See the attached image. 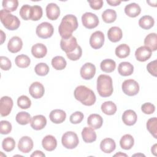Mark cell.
Here are the masks:
<instances>
[{"mask_svg": "<svg viewBox=\"0 0 157 157\" xmlns=\"http://www.w3.org/2000/svg\"><path fill=\"white\" fill-rule=\"evenodd\" d=\"M134 144V140L132 136L130 134L124 135L120 140V145L121 148L124 150L131 149Z\"/></svg>", "mask_w": 157, "mask_h": 157, "instance_id": "f546056e", "label": "cell"}, {"mask_svg": "<svg viewBox=\"0 0 157 157\" xmlns=\"http://www.w3.org/2000/svg\"><path fill=\"white\" fill-rule=\"evenodd\" d=\"M147 128L150 133L154 137L157 138V118L153 117L150 118L147 122Z\"/></svg>", "mask_w": 157, "mask_h": 157, "instance_id": "f35d334b", "label": "cell"}, {"mask_svg": "<svg viewBox=\"0 0 157 157\" xmlns=\"http://www.w3.org/2000/svg\"><path fill=\"white\" fill-rule=\"evenodd\" d=\"M1 44H2L4 40H6V34L4 33V32L2 30H1Z\"/></svg>", "mask_w": 157, "mask_h": 157, "instance_id": "9f6ffc18", "label": "cell"}, {"mask_svg": "<svg viewBox=\"0 0 157 157\" xmlns=\"http://www.w3.org/2000/svg\"><path fill=\"white\" fill-rule=\"evenodd\" d=\"M13 107V101L9 96H3L0 100V113L2 117L9 115Z\"/></svg>", "mask_w": 157, "mask_h": 157, "instance_id": "8fae6325", "label": "cell"}, {"mask_svg": "<svg viewBox=\"0 0 157 157\" xmlns=\"http://www.w3.org/2000/svg\"><path fill=\"white\" fill-rule=\"evenodd\" d=\"M115 142L114 140L111 138H105L101 142L100 148L105 153H110L115 150Z\"/></svg>", "mask_w": 157, "mask_h": 157, "instance_id": "cb8c5ba5", "label": "cell"}, {"mask_svg": "<svg viewBox=\"0 0 157 157\" xmlns=\"http://www.w3.org/2000/svg\"><path fill=\"white\" fill-rule=\"evenodd\" d=\"M0 126V132L2 134H7L12 131V124L8 121H1Z\"/></svg>", "mask_w": 157, "mask_h": 157, "instance_id": "7dc6e473", "label": "cell"}, {"mask_svg": "<svg viewBox=\"0 0 157 157\" xmlns=\"http://www.w3.org/2000/svg\"><path fill=\"white\" fill-rule=\"evenodd\" d=\"M77 17L74 15L69 14L62 18L58 27V31L63 39H66L72 36V33L77 29Z\"/></svg>", "mask_w": 157, "mask_h": 157, "instance_id": "6da1fadb", "label": "cell"}, {"mask_svg": "<svg viewBox=\"0 0 157 157\" xmlns=\"http://www.w3.org/2000/svg\"><path fill=\"white\" fill-rule=\"evenodd\" d=\"M31 126L35 130H40L43 129L47 124L46 118L42 115L34 116L31 120Z\"/></svg>", "mask_w": 157, "mask_h": 157, "instance_id": "ac0fdd59", "label": "cell"}, {"mask_svg": "<svg viewBox=\"0 0 157 157\" xmlns=\"http://www.w3.org/2000/svg\"><path fill=\"white\" fill-rule=\"evenodd\" d=\"M80 75L85 80H90L95 75L96 67L91 63L84 64L80 69Z\"/></svg>", "mask_w": 157, "mask_h": 157, "instance_id": "7c38bea8", "label": "cell"}, {"mask_svg": "<svg viewBox=\"0 0 157 157\" xmlns=\"http://www.w3.org/2000/svg\"><path fill=\"white\" fill-rule=\"evenodd\" d=\"M118 73L123 76L131 75L134 71V67L129 62H121L119 64L118 67Z\"/></svg>", "mask_w": 157, "mask_h": 157, "instance_id": "83f0119b", "label": "cell"}, {"mask_svg": "<svg viewBox=\"0 0 157 157\" xmlns=\"http://www.w3.org/2000/svg\"><path fill=\"white\" fill-rule=\"evenodd\" d=\"M47 53L46 46L41 43L34 44L31 48V53L36 58H44Z\"/></svg>", "mask_w": 157, "mask_h": 157, "instance_id": "603a6c76", "label": "cell"}, {"mask_svg": "<svg viewBox=\"0 0 157 157\" xmlns=\"http://www.w3.org/2000/svg\"><path fill=\"white\" fill-rule=\"evenodd\" d=\"M0 65L1 68L4 71H8L11 68L12 63L10 59L4 56H0Z\"/></svg>", "mask_w": 157, "mask_h": 157, "instance_id": "681fc988", "label": "cell"}, {"mask_svg": "<svg viewBox=\"0 0 157 157\" xmlns=\"http://www.w3.org/2000/svg\"><path fill=\"white\" fill-rule=\"evenodd\" d=\"M101 70L105 72L110 73L113 72L116 67L115 62L111 59H105L102 61L100 64Z\"/></svg>", "mask_w": 157, "mask_h": 157, "instance_id": "1f68e13d", "label": "cell"}, {"mask_svg": "<svg viewBox=\"0 0 157 157\" xmlns=\"http://www.w3.org/2000/svg\"><path fill=\"white\" fill-rule=\"evenodd\" d=\"M122 90L128 96H132L136 95L139 91V85L138 83L133 79H128L122 83Z\"/></svg>", "mask_w": 157, "mask_h": 157, "instance_id": "8992f818", "label": "cell"}, {"mask_svg": "<svg viewBox=\"0 0 157 157\" xmlns=\"http://www.w3.org/2000/svg\"><path fill=\"white\" fill-rule=\"evenodd\" d=\"M123 33L121 29L118 26L111 27L107 32L108 39L112 42H117L122 38Z\"/></svg>", "mask_w": 157, "mask_h": 157, "instance_id": "d4e9b609", "label": "cell"}, {"mask_svg": "<svg viewBox=\"0 0 157 157\" xmlns=\"http://www.w3.org/2000/svg\"><path fill=\"white\" fill-rule=\"evenodd\" d=\"M137 114L132 110H126L122 115V120L123 123L128 126L134 125L137 121Z\"/></svg>", "mask_w": 157, "mask_h": 157, "instance_id": "44dd1931", "label": "cell"}, {"mask_svg": "<svg viewBox=\"0 0 157 157\" xmlns=\"http://www.w3.org/2000/svg\"><path fill=\"white\" fill-rule=\"evenodd\" d=\"M54 29L52 24L48 22H42L36 28V34L38 37L42 39L50 37L53 34Z\"/></svg>", "mask_w": 157, "mask_h": 157, "instance_id": "52a82bcc", "label": "cell"}, {"mask_svg": "<svg viewBox=\"0 0 157 157\" xmlns=\"http://www.w3.org/2000/svg\"><path fill=\"white\" fill-rule=\"evenodd\" d=\"M83 114L81 112L77 111L70 116V121L72 124H78L82 122L83 119Z\"/></svg>", "mask_w": 157, "mask_h": 157, "instance_id": "c3c4849f", "label": "cell"}, {"mask_svg": "<svg viewBox=\"0 0 157 157\" xmlns=\"http://www.w3.org/2000/svg\"><path fill=\"white\" fill-rule=\"evenodd\" d=\"M82 50L80 45H78L77 47L72 52L66 53L67 58L72 61H77L82 56Z\"/></svg>", "mask_w": 157, "mask_h": 157, "instance_id": "bcb514c9", "label": "cell"}, {"mask_svg": "<svg viewBox=\"0 0 157 157\" xmlns=\"http://www.w3.org/2000/svg\"><path fill=\"white\" fill-rule=\"evenodd\" d=\"M156 144H155L152 147H151V152L154 154V155H156Z\"/></svg>", "mask_w": 157, "mask_h": 157, "instance_id": "6f0895ef", "label": "cell"}, {"mask_svg": "<svg viewBox=\"0 0 157 157\" xmlns=\"http://www.w3.org/2000/svg\"><path fill=\"white\" fill-rule=\"evenodd\" d=\"M34 71L37 75L40 76H44L48 73L49 67L46 63H40L35 66Z\"/></svg>", "mask_w": 157, "mask_h": 157, "instance_id": "7bdbcfd3", "label": "cell"}, {"mask_svg": "<svg viewBox=\"0 0 157 157\" xmlns=\"http://www.w3.org/2000/svg\"><path fill=\"white\" fill-rule=\"evenodd\" d=\"M97 90L101 97L111 96L113 91L112 78L105 74L99 75L97 78Z\"/></svg>", "mask_w": 157, "mask_h": 157, "instance_id": "3957f363", "label": "cell"}, {"mask_svg": "<svg viewBox=\"0 0 157 157\" xmlns=\"http://www.w3.org/2000/svg\"><path fill=\"white\" fill-rule=\"evenodd\" d=\"M83 25L88 29L96 28L99 24V18L96 15L91 12H86L82 16Z\"/></svg>", "mask_w": 157, "mask_h": 157, "instance_id": "ba28073f", "label": "cell"}, {"mask_svg": "<svg viewBox=\"0 0 157 157\" xmlns=\"http://www.w3.org/2000/svg\"><path fill=\"white\" fill-rule=\"evenodd\" d=\"M88 2L90 4V6L91 9L94 10H99L103 6V1L102 0H96V1H88Z\"/></svg>", "mask_w": 157, "mask_h": 157, "instance_id": "f5cc1de1", "label": "cell"}, {"mask_svg": "<svg viewBox=\"0 0 157 157\" xmlns=\"http://www.w3.org/2000/svg\"><path fill=\"white\" fill-rule=\"evenodd\" d=\"M145 46L149 48L151 51H155L157 49V36L156 34L150 33L148 34L144 39Z\"/></svg>", "mask_w": 157, "mask_h": 157, "instance_id": "f1b7e54d", "label": "cell"}, {"mask_svg": "<svg viewBox=\"0 0 157 157\" xmlns=\"http://www.w3.org/2000/svg\"><path fill=\"white\" fill-rule=\"evenodd\" d=\"M18 148L21 152L28 153L33 148V141L31 137L28 136H23L19 140Z\"/></svg>", "mask_w": 157, "mask_h": 157, "instance_id": "5bb4252c", "label": "cell"}, {"mask_svg": "<svg viewBox=\"0 0 157 157\" xmlns=\"http://www.w3.org/2000/svg\"><path fill=\"white\" fill-rule=\"evenodd\" d=\"M42 145L45 150L52 151L56 148L57 146V141L54 136L52 135H47L43 138L42 140Z\"/></svg>", "mask_w": 157, "mask_h": 157, "instance_id": "d6986e66", "label": "cell"}, {"mask_svg": "<svg viewBox=\"0 0 157 157\" xmlns=\"http://www.w3.org/2000/svg\"><path fill=\"white\" fill-rule=\"evenodd\" d=\"M102 18L107 23L114 22L117 18V13L113 9H107L102 13Z\"/></svg>", "mask_w": 157, "mask_h": 157, "instance_id": "d590c367", "label": "cell"}, {"mask_svg": "<svg viewBox=\"0 0 157 157\" xmlns=\"http://www.w3.org/2000/svg\"><path fill=\"white\" fill-rule=\"evenodd\" d=\"M16 65L20 68H26L30 64V58L26 55H20L16 56L15 59Z\"/></svg>", "mask_w": 157, "mask_h": 157, "instance_id": "8d00e7d4", "label": "cell"}, {"mask_svg": "<svg viewBox=\"0 0 157 157\" xmlns=\"http://www.w3.org/2000/svg\"><path fill=\"white\" fill-rule=\"evenodd\" d=\"M17 105L21 109H27L31 107V102L30 99L28 96L25 95H22L18 98Z\"/></svg>", "mask_w": 157, "mask_h": 157, "instance_id": "ee69618b", "label": "cell"}, {"mask_svg": "<svg viewBox=\"0 0 157 157\" xmlns=\"http://www.w3.org/2000/svg\"><path fill=\"white\" fill-rule=\"evenodd\" d=\"M0 18L4 26L9 30H15L20 26V21L18 18L13 15L5 9L1 10Z\"/></svg>", "mask_w": 157, "mask_h": 157, "instance_id": "277c9868", "label": "cell"}, {"mask_svg": "<svg viewBox=\"0 0 157 157\" xmlns=\"http://www.w3.org/2000/svg\"><path fill=\"white\" fill-rule=\"evenodd\" d=\"M87 123L90 127L93 129H98L102 126L103 119L101 116L98 114H91L87 119Z\"/></svg>", "mask_w": 157, "mask_h": 157, "instance_id": "7402d4cb", "label": "cell"}, {"mask_svg": "<svg viewBox=\"0 0 157 157\" xmlns=\"http://www.w3.org/2000/svg\"><path fill=\"white\" fill-rule=\"evenodd\" d=\"M29 92L33 98L39 99L44 96L45 89L42 83L38 82H35L30 85Z\"/></svg>", "mask_w": 157, "mask_h": 157, "instance_id": "4fadbf2b", "label": "cell"}, {"mask_svg": "<svg viewBox=\"0 0 157 157\" xmlns=\"http://www.w3.org/2000/svg\"><path fill=\"white\" fill-rule=\"evenodd\" d=\"M130 53L129 47L125 44H120L115 48V54L120 58H124L129 56Z\"/></svg>", "mask_w": 157, "mask_h": 157, "instance_id": "836d02e7", "label": "cell"}, {"mask_svg": "<svg viewBox=\"0 0 157 157\" xmlns=\"http://www.w3.org/2000/svg\"><path fill=\"white\" fill-rule=\"evenodd\" d=\"M155 21L152 17L150 15H144L139 20V25L142 29H149L154 25Z\"/></svg>", "mask_w": 157, "mask_h": 157, "instance_id": "4dcf8cb0", "label": "cell"}, {"mask_svg": "<svg viewBox=\"0 0 157 157\" xmlns=\"http://www.w3.org/2000/svg\"><path fill=\"white\" fill-rule=\"evenodd\" d=\"M61 142L64 147L73 149L78 145L79 140L76 133L72 131H67L63 135Z\"/></svg>", "mask_w": 157, "mask_h": 157, "instance_id": "5b68a950", "label": "cell"}, {"mask_svg": "<svg viewBox=\"0 0 157 157\" xmlns=\"http://www.w3.org/2000/svg\"><path fill=\"white\" fill-rule=\"evenodd\" d=\"M82 136L86 143H91L96 140V133L91 127H85L82 131Z\"/></svg>", "mask_w": 157, "mask_h": 157, "instance_id": "484cf974", "label": "cell"}, {"mask_svg": "<svg viewBox=\"0 0 157 157\" xmlns=\"http://www.w3.org/2000/svg\"><path fill=\"white\" fill-rule=\"evenodd\" d=\"M60 14L59 6L55 3H49L46 7V15L47 18L51 20H56Z\"/></svg>", "mask_w": 157, "mask_h": 157, "instance_id": "e0dca14e", "label": "cell"}, {"mask_svg": "<svg viewBox=\"0 0 157 157\" xmlns=\"http://www.w3.org/2000/svg\"><path fill=\"white\" fill-rule=\"evenodd\" d=\"M107 2L112 6H117L119 4H120V3L121 2V1H112V0H107Z\"/></svg>", "mask_w": 157, "mask_h": 157, "instance_id": "11a10c76", "label": "cell"}, {"mask_svg": "<svg viewBox=\"0 0 157 157\" xmlns=\"http://www.w3.org/2000/svg\"><path fill=\"white\" fill-rule=\"evenodd\" d=\"M67 63L66 59L61 56H56L52 60V65L56 70H63L66 66Z\"/></svg>", "mask_w": 157, "mask_h": 157, "instance_id": "e575fe53", "label": "cell"}, {"mask_svg": "<svg viewBox=\"0 0 157 157\" xmlns=\"http://www.w3.org/2000/svg\"><path fill=\"white\" fill-rule=\"evenodd\" d=\"M75 98L86 106H91L96 102V96L94 92L84 85L78 86L74 90Z\"/></svg>", "mask_w": 157, "mask_h": 157, "instance_id": "7a4b0ae2", "label": "cell"}, {"mask_svg": "<svg viewBox=\"0 0 157 157\" xmlns=\"http://www.w3.org/2000/svg\"><path fill=\"white\" fill-rule=\"evenodd\" d=\"M15 147V142L14 139L10 137L5 138L2 142V147L4 150L7 152L12 151Z\"/></svg>", "mask_w": 157, "mask_h": 157, "instance_id": "b9f144b4", "label": "cell"}, {"mask_svg": "<svg viewBox=\"0 0 157 157\" xmlns=\"http://www.w3.org/2000/svg\"><path fill=\"white\" fill-rule=\"evenodd\" d=\"M114 156H128V155H127L126 154H125V153H121V152H119V153H116Z\"/></svg>", "mask_w": 157, "mask_h": 157, "instance_id": "680465c9", "label": "cell"}, {"mask_svg": "<svg viewBox=\"0 0 157 157\" xmlns=\"http://www.w3.org/2000/svg\"><path fill=\"white\" fill-rule=\"evenodd\" d=\"M78 45L76 38L72 36L66 39L62 38L60 42L61 48L66 53L73 52Z\"/></svg>", "mask_w": 157, "mask_h": 157, "instance_id": "9c48e42d", "label": "cell"}, {"mask_svg": "<svg viewBox=\"0 0 157 157\" xmlns=\"http://www.w3.org/2000/svg\"><path fill=\"white\" fill-rule=\"evenodd\" d=\"M141 110L145 114H151L155 112V107L150 102H146L142 104Z\"/></svg>", "mask_w": 157, "mask_h": 157, "instance_id": "f907efd6", "label": "cell"}, {"mask_svg": "<svg viewBox=\"0 0 157 157\" xmlns=\"http://www.w3.org/2000/svg\"><path fill=\"white\" fill-rule=\"evenodd\" d=\"M125 13L130 17H136L141 12L140 7L136 3L132 2L126 5L124 7Z\"/></svg>", "mask_w": 157, "mask_h": 157, "instance_id": "4316f807", "label": "cell"}, {"mask_svg": "<svg viewBox=\"0 0 157 157\" xmlns=\"http://www.w3.org/2000/svg\"><path fill=\"white\" fill-rule=\"evenodd\" d=\"M152 51L146 46H141L136 49L135 52V56L137 60L144 62L148 60L151 56Z\"/></svg>", "mask_w": 157, "mask_h": 157, "instance_id": "9a60e30c", "label": "cell"}, {"mask_svg": "<svg viewBox=\"0 0 157 157\" xmlns=\"http://www.w3.org/2000/svg\"><path fill=\"white\" fill-rule=\"evenodd\" d=\"M50 120L54 123L59 124L63 123L66 117V112L61 109H55L50 113Z\"/></svg>", "mask_w": 157, "mask_h": 157, "instance_id": "ffe728a7", "label": "cell"}, {"mask_svg": "<svg viewBox=\"0 0 157 157\" xmlns=\"http://www.w3.org/2000/svg\"><path fill=\"white\" fill-rule=\"evenodd\" d=\"M104 43V34L100 31L93 33L90 38V44L94 49L101 48Z\"/></svg>", "mask_w": 157, "mask_h": 157, "instance_id": "30bf717a", "label": "cell"}, {"mask_svg": "<svg viewBox=\"0 0 157 157\" xmlns=\"http://www.w3.org/2000/svg\"><path fill=\"white\" fill-rule=\"evenodd\" d=\"M101 110L108 115H113L117 111V105L112 101H105L101 105Z\"/></svg>", "mask_w": 157, "mask_h": 157, "instance_id": "d6a6232c", "label": "cell"}, {"mask_svg": "<svg viewBox=\"0 0 157 157\" xmlns=\"http://www.w3.org/2000/svg\"><path fill=\"white\" fill-rule=\"evenodd\" d=\"M147 69L150 74H151L152 75H153L155 77H156V75H157L156 60H154L153 61L150 62L147 66Z\"/></svg>", "mask_w": 157, "mask_h": 157, "instance_id": "816d5d0a", "label": "cell"}, {"mask_svg": "<svg viewBox=\"0 0 157 157\" xmlns=\"http://www.w3.org/2000/svg\"><path fill=\"white\" fill-rule=\"evenodd\" d=\"M23 46V42L18 36L12 37L8 42L7 48L10 52L15 53L21 50Z\"/></svg>", "mask_w": 157, "mask_h": 157, "instance_id": "2e32d148", "label": "cell"}, {"mask_svg": "<svg viewBox=\"0 0 157 157\" xmlns=\"http://www.w3.org/2000/svg\"><path fill=\"white\" fill-rule=\"evenodd\" d=\"M45 155V154L41 151H39V150H36L35 151H34L31 155V156L33 157V156H37V157H44Z\"/></svg>", "mask_w": 157, "mask_h": 157, "instance_id": "db71d44e", "label": "cell"}, {"mask_svg": "<svg viewBox=\"0 0 157 157\" xmlns=\"http://www.w3.org/2000/svg\"><path fill=\"white\" fill-rule=\"evenodd\" d=\"M43 12L42 9L40 6L35 5L31 6V17L30 20L33 21H37L41 18L42 17Z\"/></svg>", "mask_w": 157, "mask_h": 157, "instance_id": "60d3db41", "label": "cell"}, {"mask_svg": "<svg viewBox=\"0 0 157 157\" xmlns=\"http://www.w3.org/2000/svg\"><path fill=\"white\" fill-rule=\"evenodd\" d=\"M31 12V6L28 4L23 5L20 10V15L21 17L25 20H30Z\"/></svg>", "mask_w": 157, "mask_h": 157, "instance_id": "f6af8a7d", "label": "cell"}, {"mask_svg": "<svg viewBox=\"0 0 157 157\" xmlns=\"http://www.w3.org/2000/svg\"><path fill=\"white\" fill-rule=\"evenodd\" d=\"M31 117L29 113L26 112H20L16 115V121L18 123L21 125L27 124L31 122Z\"/></svg>", "mask_w": 157, "mask_h": 157, "instance_id": "74e56055", "label": "cell"}, {"mask_svg": "<svg viewBox=\"0 0 157 157\" xmlns=\"http://www.w3.org/2000/svg\"><path fill=\"white\" fill-rule=\"evenodd\" d=\"M4 9L9 12L15 11L18 6L17 0H4L2 2Z\"/></svg>", "mask_w": 157, "mask_h": 157, "instance_id": "ab89813d", "label": "cell"}]
</instances>
